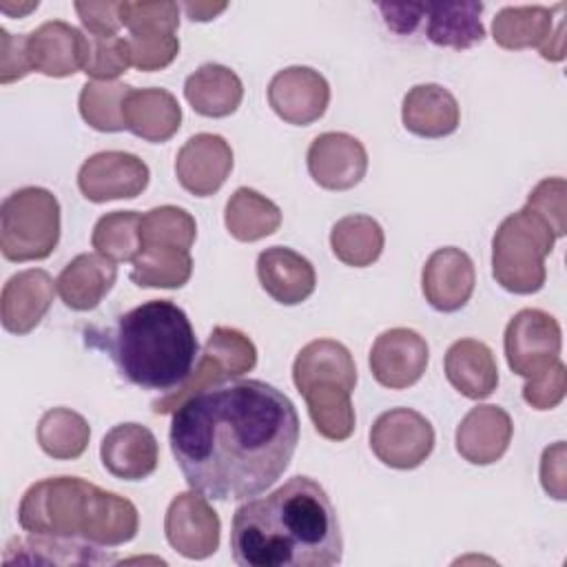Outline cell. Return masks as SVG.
<instances>
[{
	"mask_svg": "<svg viewBox=\"0 0 567 567\" xmlns=\"http://www.w3.org/2000/svg\"><path fill=\"white\" fill-rule=\"evenodd\" d=\"M168 441L190 489L213 501H244L288 470L299 416L275 385L233 379L186 396L173 412Z\"/></svg>",
	"mask_w": 567,
	"mask_h": 567,
	"instance_id": "obj_1",
	"label": "cell"
},
{
	"mask_svg": "<svg viewBox=\"0 0 567 567\" xmlns=\"http://www.w3.org/2000/svg\"><path fill=\"white\" fill-rule=\"evenodd\" d=\"M230 551L239 567H332L341 563L343 536L326 489L292 476L235 509Z\"/></svg>",
	"mask_w": 567,
	"mask_h": 567,
	"instance_id": "obj_2",
	"label": "cell"
},
{
	"mask_svg": "<svg viewBox=\"0 0 567 567\" xmlns=\"http://www.w3.org/2000/svg\"><path fill=\"white\" fill-rule=\"evenodd\" d=\"M102 346L128 383L164 394L182 388L199 359L190 319L171 299H151L120 315Z\"/></svg>",
	"mask_w": 567,
	"mask_h": 567,
	"instance_id": "obj_3",
	"label": "cell"
},
{
	"mask_svg": "<svg viewBox=\"0 0 567 567\" xmlns=\"http://www.w3.org/2000/svg\"><path fill=\"white\" fill-rule=\"evenodd\" d=\"M18 523L29 534L117 547L135 538L137 507L80 476H53L33 483L18 507Z\"/></svg>",
	"mask_w": 567,
	"mask_h": 567,
	"instance_id": "obj_4",
	"label": "cell"
},
{
	"mask_svg": "<svg viewBox=\"0 0 567 567\" xmlns=\"http://www.w3.org/2000/svg\"><path fill=\"white\" fill-rule=\"evenodd\" d=\"M554 233L532 208L505 217L492 239V275L514 295H532L545 286V257L554 248Z\"/></svg>",
	"mask_w": 567,
	"mask_h": 567,
	"instance_id": "obj_5",
	"label": "cell"
},
{
	"mask_svg": "<svg viewBox=\"0 0 567 567\" xmlns=\"http://www.w3.org/2000/svg\"><path fill=\"white\" fill-rule=\"evenodd\" d=\"M60 241V202L42 186H24L0 206V250L9 261L47 259Z\"/></svg>",
	"mask_w": 567,
	"mask_h": 567,
	"instance_id": "obj_6",
	"label": "cell"
},
{
	"mask_svg": "<svg viewBox=\"0 0 567 567\" xmlns=\"http://www.w3.org/2000/svg\"><path fill=\"white\" fill-rule=\"evenodd\" d=\"M257 363V348L255 343L239 330L235 328H226V326H217L213 328V332L206 339V346L188 377V381L155 399L151 403L155 414H168L175 412V408L190 394H195L202 388L215 385V383H224V381H233L246 372H250Z\"/></svg>",
	"mask_w": 567,
	"mask_h": 567,
	"instance_id": "obj_7",
	"label": "cell"
},
{
	"mask_svg": "<svg viewBox=\"0 0 567 567\" xmlns=\"http://www.w3.org/2000/svg\"><path fill=\"white\" fill-rule=\"evenodd\" d=\"M503 346L512 372L534 379L560 361L563 332L549 312L523 308L509 319Z\"/></svg>",
	"mask_w": 567,
	"mask_h": 567,
	"instance_id": "obj_8",
	"label": "cell"
},
{
	"mask_svg": "<svg viewBox=\"0 0 567 567\" xmlns=\"http://www.w3.org/2000/svg\"><path fill=\"white\" fill-rule=\"evenodd\" d=\"M370 447L383 465L414 470L434 450V427L412 408H392L372 423Z\"/></svg>",
	"mask_w": 567,
	"mask_h": 567,
	"instance_id": "obj_9",
	"label": "cell"
},
{
	"mask_svg": "<svg viewBox=\"0 0 567 567\" xmlns=\"http://www.w3.org/2000/svg\"><path fill=\"white\" fill-rule=\"evenodd\" d=\"M164 532L168 545L177 554L202 560L217 551L221 523L206 496L193 489L182 492L171 501L164 518Z\"/></svg>",
	"mask_w": 567,
	"mask_h": 567,
	"instance_id": "obj_10",
	"label": "cell"
},
{
	"mask_svg": "<svg viewBox=\"0 0 567 567\" xmlns=\"http://www.w3.org/2000/svg\"><path fill=\"white\" fill-rule=\"evenodd\" d=\"M151 171L144 159L126 151H100L78 171V186L89 202L133 199L148 186Z\"/></svg>",
	"mask_w": 567,
	"mask_h": 567,
	"instance_id": "obj_11",
	"label": "cell"
},
{
	"mask_svg": "<svg viewBox=\"0 0 567 567\" xmlns=\"http://www.w3.org/2000/svg\"><path fill=\"white\" fill-rule=\"evenodd\" d=\"M430 361L427 341L410 328H390L381 332L370 348L372 377L390 390L414 385Z\"/></svg>",
	"mask_w": 567,
	"mask_h": 567,
	"instance_id": "obj_12",
	"label": "cell"
},
{
	"mask_svg": "<svg viewBox=\"0 0 567 567\" xmlns=\"http://www.w3.org/2000/svg\"><path fill=\"white\" fill-rule=\"evenodd\" d=\"M268 102L284 122L306 126L326 113L330 84L310 66H286L272 75Z\"/></svg>",
	"mask_w": 567,
	"mask_h": 567,
	"instance_id": "obj_13",
	"label": "cell"
},
{
	"mask_svg": "<svg viewBox=\"0 0 567 567\" xmlns=\"http://www.w3.org/2000/svg\"><path fill=\"white\" fill-rule=\"evenodd\" d=\"M308 173L328 190H348L357 186L368 171L365 146L348 133H321L308 146Z\"/></svg>",
	"mask_w": 567,
	"mask_h": 567,
	"instance_id": "obj_14",
	"label": "cell"
},
{
	"mask_svg": "<svg viewBox=\"0 0 567 567\" xmlns=\"http://www.w3.org/2000/svg\"><path fill=\"white\" fill-rule=\"evenodd\" d=\"M233 171V148L215 133H197L184 142L175 157V175L184 190L208 197L221 188Z\"/></svg>",
	"mask_w": 567,
	"mask_h": 567,
	"instance_id": "obj_15",
	"label": "cell"
},
{
	"mask_svg": "<svg viewBox=\"0 0 567 567\" xmlns=\"http://www.w3.org/2000/svg\"><path fill=\"white\" fill-rule=\"evenodd\" d=\"M27 55L33 71L49 78H66L84 71L89 35L62 20L42 22L27 33Z\"/></svg>",
	"mask_w": 567,
	"mask_h": 567,
	"instance_id": "obj_16",
	"label": "cell"
},
{
	"mask_svg": "<svg viewBox=\"0 0 567 567\" xmlns=\"http://www.w3.org/2000/svg\"><path fill=\"white\" fill-rule=\"evenodd\" d=\"M476 284V270L470 255L461 248L445 246L434 250L421 272V286L427 303L439 312L463 308Z\"/></svg>",
	"mask_w": 567,
	"mask_h": 567,
	"instance_id": "obj_17",
	"label": "cell"
},
{
	"mask_svg": "<svg viewBox=\"0 0 567 567\" xmlns=\"http://www.w3.org/2000/svg\"><path fill=\"white\" fill-rule=\"evenodd\" d=\"M55 281L42 268L11 275L0 295V319L7 332L27 334L49 312L55 297Z\"/></svg>",
	"mask_w": 567,
	"mask_h": 567,
	"instance_id": "obj_18",
	"label": "cell"
},
{
	"mask_svg": "<svg viewBox=\"0 0 567 567\" xmlns=\"http://www.w3.org/2000/svg\"><path fill=\"white\" fill-rule=\"evenodd\" d=\"M100 458L109 474L124 481L151 476L159 461L155 434L140 423H120L111 427L100 443Z\"/></svg>",
	"mask_w": 567,
	"mask_h": 567,
	"instance_id": "obj_19",
	"label": "cell"
},
{
	"mask_svg": "<svg viewBox=\"0 0 567 567\" xmlns=\"http://www.w3.org/2000/svg\"><path fill=\"white\" fill-rule=\"evenodd\" d=\"M514 425L498 405L472 408L456 427V452L472 465H492L509 447Z\"/></svg>",
	"mask_w": 567,
	"mask_h": 567,
	"instance_id": "obj_20",
	"label": "cell"
},
{
	"mask_svg": "<svg viewBox=\"0 0 567 567\" xmlns=\"http://www.w3.org/2000/svg\"><path fill=\"white\" fill-rule=\"evenodd\" d=\"M257 277L261 288L284 306H297L306 301L317 286L312 264L286 246H270L259 252Z\"/></svg>",
	"mask_w": 567,
	"mask_h": 567,
	"instance_id": "obj_21",
	"label": "cell"
},
{
	"mask_svg": "<svg viewBox=\"0 0 567 567\" xmlns=\"http://www.w3.org/2000/svg\"><path fill=\"white\" fill-rule=\"evenodd\" d=\"M117 279V266L100 252L73 257L55 279V288L66 308L86 312L100 306Z\"/></svg>",
	"mask_w": 567,
	"mask_h": 567,
	"instance_id": "obj_22",
	"label": "cell"
},
{
	"mask_svg": "<svg viewBox=\"0 0 567 567\" xmlns=\"http://www.w3.org/2000/svg\"><path fill=\"white\" fill-rule=\"evenodd\" d=\"M124 126L146 142L171 140L182 124V106L166 89H131L124 97Z\"/></svg>",
	"mask_w": 567,
	"mask_h": 567,
	"instance_id": "obj_23",
	"label": "cell"
},
{
	"mask_svg": "<svg viewBox=\"0 0 567 567\" xmlns=\"http://www.w3.org/2000/svg\"><path fill=\"white\" fill-rule=\"evenodd\" d=\"M403 126L419 137H445L458 128L461 109L456 97L441 84L412 86L401 106Z\"/></svg>",
	"mask_w": 567,
	"mask_h": 567,
	"instance_id": "obj_24",
	"label": "cell"
},
{
	"mask_svg": "<svg viewBox=\"0 0 567 567\" xmlns=\"http://www.w3.org/2000/svg\"><path fill=\"white\" fill-rule=\"evenodd\" d=\"M445 377L463 396L481 401L498 385V365L492 350L478 339H458L445 352Z\"/></svg>",
	"mask_w": 567,
	"mask_h": 567,
	"instance_id": "obj_25",
	"label": "cell"
},
{
	"mask_svg": "<svg viewBox=\"0 0 567 567\" xmlns=\"http://www.w3.org/2000/svg\"><path fill=\"white\" fill-rule=\"evenodd\" d=\"M4 565H104L115 563L113 556L102 554L97 545L71 538L29 534V538H11L2 556Z\"/></svg>",
	"mask_w": 567,
	"mask_h": 567,
	"instance_id": "obj_26",
	"label": "cell"
},
{
	"mask_svg": "<svg viewBox=\"0 0 567 567\" xmlns=\"http://www.w3.org/2000/svg\"><path fill=\"white\" fill-rule=\"evenodd\" d=\"M184 97L204 117H226L241 104L244 86L233 69L206 62L186 78Z\"/></svg>",
	"mask_w": 567,
	"mask_h": 567,
	"instance_id": "obj_27",
	"label": "cell"
},
{
	"mask_svg": "<svg viewBox=\"0 0 567 567\" xmlns=\"http://www.w3.org/2000/svg\"><path fill=\"white\" fill-rule=\"evenodd\" d=\"M481 13L483 4L474 0L425 2V35L436 47L470 49L485 38Z\"/></svg>",
	"mask_w": 567,
	"mask_h": 567,
	"instance_id": "obj_28",
	"label": "cell"
},
{
	"mask_svg": "<svg viewBox=\"0 0 567 567\" xmlns=\"http://www.w3.org/2000/svg\"><path fill=\"white\" fill-rule=\"evenodd\" d=\"M315 430L328 441H346L354 432V408L352 388L339 381H317L299 390Z\"/></svg>",
	"mask_w": 567,
	"mask_h": 567,
	"instance_id": "obj_29",
	"label": "cell"
},
{
	"mask_svg": "<svg viewBox=\"0 0 567 567\" xmlns=\"http://www.w3.org/2000/svg\"><path fill=\"white\" fill-rule=\"evenodd\" d=\"M292 381L303 390L317 381H339L354 390L357 365L350 350L334 339H315L306 343L292 363Z\"/></svg>",
	"mask_w": 567,
	"mask_h": 567,
	"instance_id": "obj_30",
	"label": "cell"
},
{
	"mask_svg": "<svg viewBox=\"0 0 567 567\" xmlns=\"http://www.w3.org/2000/svg\"><path fill=\"white\" fill-rule=\"evenodd\" d=\"M224 224L239 241H257L272 235L281 224L279 206L266 195L241 186L226 202Z\"/></svg>",
	"mask_w": 567,
	"mask_h": 567,
	"instance_id": "obj_31",
	"label": "cell"
},
{
	"mask_svg": "<svg viewBox=\"0 0 567 567\" xmlns=\"http://www.w3.org/2000/svg\"><path fill=\"white\" fill-rule=\"evenodd\" d=\"M563 4L549 9L543 4H525V7H503L492 22L494 42L503 49H529L543 47L551 35V18L554 11Z\"/></svg>",
	"mask_w": 567,
	"mask_h": 567,
	"instance_id": "obj_32",
	"label": "cell"
},
{
	"mask_svg": "<svg viewBox=\"0 0 567 567\" xmlns=\"http://www.w3.org/2000/svg\"><path fill=\"white\" fill-rule=\"evenodd\" d=\"M383 244V228L370 215H346L330 230V248L346 266H372L381 257Z\"/></svg>",
	"mask_w": 567,
	"mask_h": 567,
	"instance_id": "obj_33",
	"label": "cell"
},
{
	"mask_svg": "<svg viewBox=\"0 0 567 567\" xmlns=\"http://www.w3.org/2000/svg\"><path fill=\"white\" fill-rule=\"evenodd\" d=\"M131 264V281L140 288H182L193 275L190 250L171 246H142Z\"/></svg>",
	"mask_w": 567,
	"mask_h": 567,
	"instance_id": "obj_34",
	"label": "cell"
},
{
	"mask_svg": "<svg viewBox=\"0 0 567 567\" xmlns=\"http://www.w3.org/2000/svg\"><path fill=\"white\" fill-rule=\"evenodd\" d=\"M35 436L42 452L51 458L73 461L84 454L91 439V427L75 410L51 408L42 414Z\"/></svg>",
	"mask_w": 567,
	"mask_h": 567,
	"instance_id": "obj_35",
	"label": "cell"
},
{
	"mask_svg": "<svg viewBox=\"0 0 567 567\" xmlns=\"http://www.w3.org/2000/svg\"><path fill=\"white\" fill-rule=\"evenodd\" d=\"M133 86L124 84V82H106V80H91L82 86L80 97H78V106H80V115L82 120L102 133H115V131H124V97L128 95Z\"/></svg>",
	"mask_w": 567,
	"mask_h": 567,
	"instance_id": "obj_36",
	"label": "cell"
},
{
	"mask_svg": "<svg viewBox=\"0 0 567 567\" xmlns=\"http://www.w3.org/2000/svg\"><path fill=\"white\" fill-rule=\"evenodd\" d=\"M140 221L142 215L135 210L106 213L93 226L91 246L111 261H133L142 250Z\"/></svg>",
	"mask_w": 567,
	"mask_h": 567,
	"instance_id": "obj_37",
	"label": "cell"
},
{
	"mask_svg": "<svg viewBox=\"0 0 567 567\" xmlns=\"http://www.w3.org/2000/svg\"><path fill=\"white\" fill-rule=\"evenodd\" d=\"M140 237L142 246H171L190 250L197 237V224L188 210L166 204L142 215Z\"/></svg>",
	"mask_w": 567,
	"mask_h": 567,
	"instance_id": "obj_38",
	"label": "cell"
},
{
	"mask_svg": "<svg viewBox=\"0 0 567 567\" xmlns=\"http://www.w3.org/2000/svg\"><path fill=\"white\" fill-rule=\"evenodd\" d=\"M117 13L131 35H175L179 29L177 2H120Z\"/></svg>",
	"mask_w": 567,
	"mask_h": 567,
	"instance_id": "obj_39",
	"label": "cell"
},
{
	"mask_svg": "<svg viewBox=\"0 0 567 567\" xmlns=\"http://www.w3.org/2000/svg\"><path fill=\"white\" fill-rule=\"evenodd\" d=\"M89 35V55L84 73L93 80H115L131 66V51L126 38L120 35Z\"/></svg>",
	"mask_w": 567,
	"mask_h": 567,
	"instance_id": "obj_40",
	"label": "cell"
},
{
	"mask_svg": "<svg viewBox=\"0 0 567 567\" xmlns=\"http://www.w3.org/2000/svg\"><path fill=\"white\" fill-rule=\"evenodd\" d=\"M567 182L563 177L540 179L527 195V208L540 215L551 228L554 237L567 233Z\"/></svg>",
	"mask_w": 567,
	"mask_h": 567,
	"instance_id": "obj_41",
	"label": "cell"
},
{
	"mask_svg": "<svg viewBox=\"0 0 567 567\" xmlns=\"http://www.w3.org/2000/svg\"><path fill=\"white\" fill-rule=\"evenodd\" d=\"M131 66L140 71H157L168 66L179 53L177 35H128Z\"/></svg>",
	"mask_w": 567,
	"mask_h": 567,
	"instance_id": "obj_42",
	"label": "cell"
},
{
	"mask_svg": "<svg viewBox=\"0 0 567 567\" xmlns=\"http://www.w3.org/2000/svg\"><path fill=\"white\" fill-rule=\"evenodd\" d=\"M567 392V370L563 361H556L543 374L527 379L523 385V399L534 410H551L556 408Z\"/></svg>",
	"mask_w": 567,
	"mask_h": 567,
	"instance_id": "obj_43",
	"label": "cell"
},
{
	"mask_svg": "<svg viewBox=\"0 0 567 567\" xmlns=\"http://www.w3.org/2000/svg\"><path fill=\"white\" fill-rule=\"evenodd\" d=\"M31 62L27 55V33L13 35L7 29H0V82L9 84L29 75Z\"/></svg>",
	"mask_w": 567,
	"mask_h": 567,
	"instance_id": "obj_44",
	"label": "cell"
},
{
	"mask_svg": "<svg viewBox=\"0 0 567 567\" xmlns=\"http://www.w3.org/2000/svg\"><path fill=\"white\" fill-rule=\"evenodd\" d=\"M567 452H565V443L558 441L549 447H545L543 458H540V483L543 489L556 498V501H565L567 489H565V481H567Z\"/></svg>",
	"mask_w": 567,
	"mask_h": 567,
	"instance_id": "obj_45",
	"label": "cell"
},
{
	"mask_svg": "<svg viewBox=\"0 0 567 567\" xmlns=\"http://www.w3.org/2000/svg\"><path fill=\"white\" fill-rule=\"evenodd\" d=\"M120 2H75V11L80 16V22L91 35H117L120 29Z\"/></svg>",
	"mask_w": 567,
	"mask_h": 567,
	"instance_id": "obj_46",
	"label": "cell"
},
{
	"mask_svg": "<svg viewBox=\"0 0 567 567\" xmlns=\"http://www.w3.org/2000/svg\"><path fill=\"white\" fill-rule=\"evenodd\" d=\"M385 24L396 33H412L425 16V2H381Z\"/></svg>",
	"mask_w": 567,
	"mask_h": 567,
	"instance_id": "obj_47",
	"label": "cell"
},
{
	"mask_svg": "<svg viewBox=\"0 0 567 567\" xmlns=\"http://www.w3.org/2000/svg\"><path fill=\"white\" fill-rule=\"evenodd\" d=\"M228 4L226 2H186L182 4V9L188 13V18L193 22H206V20H213L217 13H221Z\"/></svg>",
	"mask_w": 567,
	"mask_h": 567,
	"instance_id": "obj_48",
	"label": "cell"
},
{
	"mask_svg": "<svg viewBox=\"0 0 567 567\" xmlns=\"http://www.w3.org/2000/svg\"><path fill=\"white\" fill-rule=\"evenodd\" d=\"M540 55L545 60H563L565 58V22L558 24V29L547 38V42L540 47Z\"/></svg>",
	"mask_w": 567,
	"mask_h": 567,
	"instance_id": "obj_49",
	"label": "cell"
},
{
	"mask_svg": "<svg viewBox=\"0 0 567 567\" xmlns=\"http://www.w3.org/2000/svg\"><path fill=\"white\" fill-rule=\"evenodd\" d=\"M0 9L4 11V13H9V16H27L29 11H33V9H38V2H24V4H11V2H0Z\"/></svg>",
	"mask_w": 567,
	"mask_h": 567,
	"instance_id": "obj_50",
	"label": "cell"
}]
</instances>
